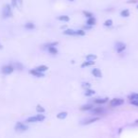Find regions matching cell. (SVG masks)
I'll list each match as a JSON object with an SVG mask.
<instances>
[{"label":"cell","instance_id":"cell-23","mask_svg":"<svg viewBox=\"0 0 138 138\" xmlns=\"http://www.w3.org/2000/svg\"><path fill=\"white\" fill-rule=\"evenodd\" d=\"M97 59V56L94 55V54H91V55H88L86 57V60L87 61H95Z\"/></svg>","mask_w":138,"mask_h":138},{"label":"cell","instance_id":"cell-35","mask_svg":"<svg viewBox=\"0 0 138 138\" xmlns=\"http://www.w3.org/2000/svg\"><path fill=\"white\" fill-rule=\"evenodd\" d=\"M134 124H138V119L136 120V121H135V122H134Z\"/></svg>","mask_w":138,"mask_h":138},{"label":"cell","instance_id":"cell-5","mask_svg":"<svg viewBox=\"0 0 138 138\" xmlns=\"http://www.w3.org/2000/svg\"><path fill=\"white\" fill-rule=\"evenodd\" d=\"M124 103V100L121 99H112L110 102V106L112 107H118L120 105H122Z\"/></svg>","mask_w":138,"mask_h":138},{"label":"cell","instance_id":"cell-17","mask_svg":"<svg viewBox=\"0 0 138 138\" xmlns=\"http://www.w3.org/2000/svg\"><path fill=\"white\" fill-rule=\"evenodd\" d=\"M67 116V113L66 112H63V113H60L59 114H57V117L59 119H63Z\"/></svg>","mask_w":138,"mask_h":138},{"label":"cell","instance_id":"cell-22","mask_svg":"<svg viewBox=\"0 0 138 138\" xmlns=\"http://www.w3.org/2000/svg\"><path fill=\"white\" fill-rule=\"evenodd\" d=\"M95 94V91L94 90H91V89H87L86 92H85V96L86 97H91Z\"/></svg>","mask_w":138,"mask_h":138},{"label":"cell","instance_id":"cell-19","mask_svg":"<svg viewBox=\"0 0 138 138\" xmlns=\"http://www.w3.org/2000/svg\"><path fill=\"white\" fill-rule=\"evenodd\" d=\"M25 28H27V29H33V28H35V25L33 24V23H27V24L25 25Z\"/></svg>","mask_w":138,"mask_h":138},{"label":"cell","instance_id":"cell-1","mask_svg":"<svg viewBox=\"0 0 138 138\" xmlns=\"http://www.w3.org/2000/svg\"><path fill=\"white\" fill-rule=\"evenodd\" d=\"M2 16L3 18H10L12 16V9L11 7V5H5L2 10Z\"/></svg>","mask_w":138,"mask_h":138},{"label":"cell","instance_id":"cell-13","mask_svg":"<svg viewBox=\"0 0 138 138\" xmlns=\"http://www.w3.org/2000/svg\"><path fill=\"white\" fill-rule=\"evenodd\" d=\"M37 71H39V72H44V71H47L48 69V66H45V65H40V66H38V67H36L35 68Z\"/></svg>","mask_w":138,"mask_h":138},{"label":"cell","instance_id":"cell-16","mask_svg":"<svg viewBox=\"0 0 138 138\" xmlns=\"http://www.w3.org/2000/svg\"><path fill=\"white\" fill-rule=\"evenodd\" d=\"M48 51H49V53L52 54V55H56V54L58 53V50H57L55 48H53V47H49V48H48Z\"/></svg>","mask_w":138,"mask_h":138},{"label":"cell","instance_id":"cell-6","mask_svg":"<svg viewBox=\"0 0 138 138\" xmlns=\"http://www.w3.org/2000/svg\"><path fill=\"white\" fill-rule=\"evenodd\" d=\"M12 7L20 10L23 6V1L22 0H12Z\"/></svg>","mask_w":138,"mask_h":138},{"label":"cell","instance_id":"cell-29","mask_svg":"<svg viewBox=\"0 0 138 138\" xmlns=\"http://www.w3.org/2000/svg\"><path fill=\"white\" fill-rule=\"evenodd\" d=\"M76 35H80V36L85 35V31L84 30H77L76 31Z\"/></svg>","mask_w":138,"mask_h":138},{"label":"cell","instance_id":"cell-33","mask_svg":"<svg viewBox=\"0 0 138 138\" xmlns=\"http://www.w3.org/2000/svg\"><path fill=\"white\" fill-rule=\"evenodd\" d=\"M136 2V0H130L129 1V3H135Z\"/></svg>","mask_w":138,"mask_h":138},{"label":"cell","instance_id":"cell-2","mask_svg":"<svg viewBox=\"0 0 138 138\" xmlns=\"http://www.w3.org/2000/svg\"><path fill=\"white\" fill-rule=\"evenodd\" d=\"M44 119V115L43 114H37L34 116H30L27 119V122L28 123H33V122H41Z\"/></svg>","mask_w":138,"mask_h":138},{"label":"cell","instance_id":"cell-9","mask_svg":"<svg viewBox=\"0 0 138 138\" xmlns=\"http://www.w3.org/2000/svg\"><path fill=\"white\" fill-rule=\"evenodd\" d=\"M98 120H99V117H93V118L84 120L81 124H83V125H88V124H91V123H93V122H96V121H98Z\"/></svg>","mask_w":138,"mask_h":138},{"label":"cell","instance_id":"cell-24","mask_svg":"<svg viewBox=\"0 0 138 138\" xmlns=\"http://www.w3.org/2000/svg\"><path fill=\"white\" fill-rule=\"evenodd\" d=\"M121 16L123 17H128V16H130V12L128 11V10H124L121 12Z\"/></svg>","mask_w":138,"mask_h":138},{"label":"cell","instance_id":"cell-34","mask_svg":"<svg viewBox=\"0 0 138 138\" xmlns=\"http://www.w3.org/2000/svg\"><path fill=\"white\" fill-rule=\"evenodd\" d=\"M2 48H3V47H2V44L0 43V49H2Z\"/></svg>","mask_w":138,"mask_h":138},{"label":"cell","instance_id":"cell-10","mask_svg":"<svg viewBox=\"0 0 138 138\" xmlns=\"http://www.w3.org/2000/svg\"><path fill=\"white\" fill-rule=\"evenodd\" d=\"M92 73H93V75L95 76V77H97V78H101V76H102L101 71L99 70V68H95V69H93V70H92Z\"/></svg>","mask_w":138,"mask_h":138},{"label":"cell","instance_id":"cell-25","mask_svg":"<svg viewBox=\"0 0 138 138\" xmlns=\"http://www.w3.org/2000/svg\"><path fill=\"white\" fill-rule=\"evenodd\" d=\"M129 99L130 100H138V94H131V95L129 96Z\"/></svg>","mask_w":138,"mask_h":138},{"label":"cell","instance_id":"cell-11","mask_svg":"<svg viewBox=\"0 0 138 138\" xmlns=\"http://www.w3.org/2000/svg\"><path fill=\"white\" fill-rule=\"evenodd\" d=\"M91 111H92L93 114H101L102 113L105 112L103 108H94V109H92Z\"/></svg>","mask_w":138,"mask_h":138},{"label":"cell","instance_id":"cell-30","mask_svg":"<svg viewBox=\"0 0 138 138\" xmlns=\"http://www.w3.org/2000/svg\"><path fill=\"white\" fill-rule=\"evenodd\" d=\"M83 13H84V15L87 16L88 18H90V17H93V14H92L91 12H83Z\"/></svg>","mask_w":138,"mask_h":138},{"label":"cell","instance_id":"cell-21","mask_svg":"<svg viewBox=\"0 0 138 138\" xmlns=\"http://www.w3.org/2000/svg\"><path fill=\"white\" fill-rule=\"evenodd\" d=\"M58 19L61 20V21H65V22H68L69 21V17L67 15H61L58 17Z\"/></svg>","mask_w":138,"mask_h":138},{"label":"cell","instance_id":"cell-31","mask_svg":"<svg viewBox=\"0 0 138 138\" xmlns=\"http://www.w3.org/2000/svg\"><path fill=\"white\" fill-rule=\"evenodd\" d=\"M130 104H132V105H135V106L138 107V100H130Z\"/></svg>","mask_w":138,"mask_h":138},{"label":"cell","instance_id":"cell-32","mask_svg":"<svg viewBox=\"0 0 138 138\" xmlns=\"http://www.w3.org/2000/svg\"><path fill=\"white\" fill-rule=\"evenodd\" d=\"M82 87L83 88H85V89H89V88H90V84H89V83H83L82 84Z\"/></svg>","mask_w":138,"mask_h":138},{"label":"cell","instance_id":"cell-12","mask_svg":"<svg viewBox=\"0 0 138 138\" xmlns=\"http://www.w3.org/2000/svg\"><path fill=\"white\" fill-rule=\"evenodd\" d=\"M12 66H13V68L14 69H18V70H23V68H24V66H23V64L22 63H13L12 64Z\"/></svg>","mask_w":138,"mask_h":138},{"label":"cell","instance_id":"cell-18","mask_svg":"<svg viewBox=\"0 0 138 138\" xmlns=\"http://www.w3.org/2000/svg\"><path fill=\"white\" fill-rule=\"evenodd\" d=\"M63 33L65 35H76V31L73 29H67L65 31H63Z\"/></svg>","mask_w":138,"mask_h":138},{"label":"cell","instance_id":"cell-3","mask_svg":"<svg viewBox=\"0 0 138 138\" xmlns=\"http://www.w3.org/2000/svg\"><path fill=\"white\" fill-rule=\"evenodd\" d=\"M28 127L22 122H17L15 125V128H14L15 131H17V132H24L26 130H28Z\"/></svg>","mask_w":138,"mask_h":138},{"label":"cell","instance_id":"cell-4","mask_svg":"<svg viewBox=\"0 0 138 138\" xmlns=\"http://www.w3.org/2000/svg\"><path fill=\"white\" fill-rule=\"evenodd\" d=\"M13 71H14V68H13V66H12V64H7V65L2 66V68H1V72L4 75H10Z\"/></svg>","mask_w":138,"mask_h":138},{"label":"cell","instance_id":"cell-20","mask_svg":"<svg viewBox=\"0 0 138 138\" xmlns=\"http://www.w3.org/2000/svg\"><path fill=\"white\" fill-rule=\"evenodd\" d=\"M87 24L89 25V26H93V25L96 24V19L94 18V17H90L89 19H88V21H87Z\"/></svg>","mask_w":138,"mask_h":138},{"label":"cell","instance_id":"cell-26","mask_svg":"<svg viewBox=\"0 0 138 138\" xmlns=\"http://www.w3.org/2000/svg\"><path fill=\"white\" fill-rule=\"evenodd\" d=\"M82 111H85V110H92L93 109V106L92 105H84V106H82L81 108H80Z\"/></svg>","mask_w":138,"mask_h":138},{"label":"cell","instance_id":"cell-36","mask_svg":"<svg viewBox=\"0 0 138 138\" xmlns=\"http://www.w3.org/2000/svg\"><path fill=\"white\" fill-rule=\"evenodd\" d=\"M69 1H75V0H69Z\"/></svg>","mask_w":138,"mask_h":138},{"label":"cell","instance_id":"cell-15","mask_svg":"<svg viewBox=\"0 0 138 138\" xmlns=\"http://www.w3.org/2000/svg\"><path fill=\"white\" fill-rule=\"evenodd\" d=\"M93 64H95V62L94 61H87L85 63H83L81 64V67H85V66H90V65H93Z\"/></svg>","mask_w":138,"mask_h":138},{"label":"cell","instance_id":"cell-28","mask_svg":"<svg viewBox=\"0 0 138 138\" xmlns=\"http://www.w3.org/2000/svg\"><path fill=\"white\" fill-rule=\"evenodd\" d=\"M113 25V21L112 20H107V21H105V23H104V26L105 27H111Z\"/></svg>","mask_w":138,"mask_h":138},{"label":"cell","instance_id":"cell-27","mask_svg":"<svg viewBox=\"0 0 138 138\" xmlns=\"http://www.w3.org/2000/svg\"><path fill=\"white\" fill-rule=\"evenodd\" d=\"M36 111H37L38 113H43V112H44V109H43L41 105H37V107H36Z\"/></svg>","mask_w":138,"mask_h":138},{"label":"cell","instance_id":"cell-37","mask_svg":"<svg viewBox=\"0 0 138 138\" xmlns=\"http://www.w3.org/2000/svg\"><path fill=\"white\" fill-rule=\"evenodd\" d=\"M137 9H138V6H137Z\"/></svg>","mask_w":138,"mask_h":138},{"label":"cell","instance_id":"cell-8","mask_svg":"<svg viewBox=\"0 0 138 138\" xmlns=\"http://www.w3.org/2000/svg\"><path fill=\"white\" fill-rule=\"evenodd\" d=\"M29 73H30L31 75L34 76V77H37V78H42V77H43V73H42V72L37 71L36 69H31V70L29 71Z\"/></svg>","mask_w":138,"mask_h":138},{"label":"cell","instance_id":"cell-7","mask_svg":"<svg viewBox=\"0 0 138 138\" xmlns=\"http://www.w3.org/2000/svg\"><path fill=\"white\" fill-rule=\"evenodd\" d=\"M125 48H126L125 43H116V44H115V49H116V51L118 52V53H121L123 50H125Z\"/></svg>","mask_w":138,"mask_h":138},{"label":"cell","instance_id":"cell-14","mask_svg":"<svg viewBox=\"0 0 138 138\" xmlns=\"http://www.w3.org/2000/svg\"><path fill=\"white\" fill-rule=\"evenodd\" d=\"M108 101V98H105V99H95V102L98 103V104H102V103H105Z\"/></svg>","mask_w":138,"mask_h":138}]
</instances>
